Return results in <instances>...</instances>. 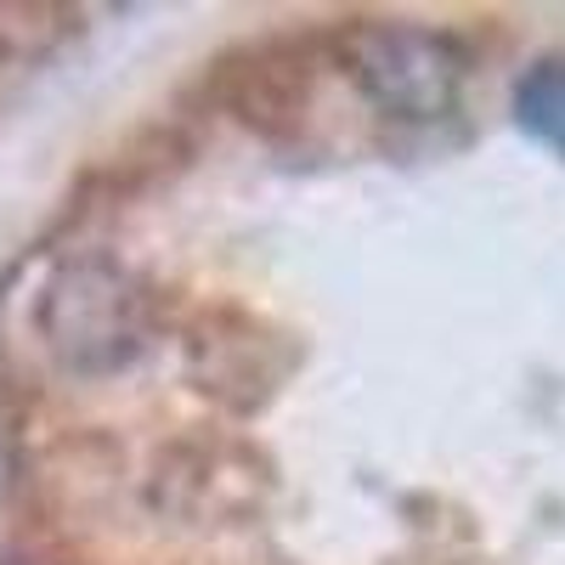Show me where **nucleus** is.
<instances>
[{
    "mask_svg": "<svg viewBox=\"0 0 565 565\" xmlns=\"http://www.w3.org/2000/svg\"><path fill=\"white\" fill-rule=\"evenodd\" d=\"M40 334L74 373H114L148 340V295L103 255L68 260L40 300Z\"/></svg>",
    "mask_w": 565,
    "mask_h": 565,
    "instance_id": "1",
    "label": "nucleus"
},
{
    "mask_svg": "<svg viewBox=\"0 0 565 565\" xmlns=\"http://www.w3.org/2000/svg\"><path fill=\"white\" fill-rule=\"evenodd\" d=\"M356 90L391 119H441L458 103L463 52L418 23H356L340 40Z\"/></svg>",
    "mask_w": 565,
    "mask_h": 565,
    "instance_id": "2",
    "label": "nucleus"
},
{
    "mask_svg": "<svg viewBox=\"0 0 565 565\" xmlns=\"http://www.w3.org/2000/svg\"><path fill=\"white\" fill-rule=\"evenodd\" d=\"M311 103V68L289 45H260L226 74V108L249 130H295Z\"/></svg>",
    "mask_w": 565,
    "mask_h": 565,
    "instance_id": "3",
    "label": "nucleus"
},
{
    "mask_svg": "<svg viewBox=\"0 0 565 565\" xmlns=\"http://www.w3.org/2000/svg\"><path fill=\"white\" fill-rule=\"evenodd\" d=\"M271 356V340H266V328L260 322H244L238 317V334H204L193 340V373H199V385L215 391L221 402L232 407H260L271 380H277V367L266 362Z\"/></svg>",
    "mask_w": 565,
    "mask_h": 565,
    "instance_id": "4",
    "label": "nucleus"
},
{
    "mask_svg": "<svg viewBox=\"0 0 565 565\" xmlns=\"http://www.w3.org/2000/svg\"><path fill=\"white\" fill-rule=\"evenodd\" d=\"M514 114H521V125L537 141L565 153V63L559 57L526 68V79L514 85Z\"/></svg>",
    "mask_w": 565,
    "mask_h": 565,
    "instance_id": "5",
    "label": "nucleus"
}]
</instances>
